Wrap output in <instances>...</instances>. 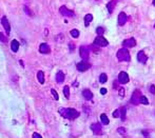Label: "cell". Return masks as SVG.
Masks as SVG:
<instances>
[{
    "label": "cell",
    "instance_id": "6da1fadb",
    "mask_svg": "<svg viewBox=\"0 0 155 138\" xmlns=\"http://www.w3.org/2000/svg\"><path fill=\"white\" fill-rule=\"evenodd\" d=\"M58 112L62 117H65V118H67L69 120H74L79 116V112L76 111L75 109H72V108H68V109L60 108L58 110Z\"/></svg>",
    "mask_w": 155,
    "mask_h": 138
},
{
    "label": "cell",
    "instance_id": "7a4b0ae2",
    "mask_svg": "<svg viewBox=\"0 0 155 138\" xmlns=\"http://www.w3.org/2000/svg\"><path fill=\"white\" fill-rule=\"evenodd\" d=\"M116 57H117L118 61H125V62H129V61L131 60L130 53H129L128 49H126V47H122V49H120V50L117 51Z\"/></svg>",
    "mask_w": 155,
    "mask_h": 138
},
{
    "label": "cell",
    "instance_id": "3957f363",
    "mask_svg": "<svg viewBox=\"0 0 155 138\" xmlns=\"http://www.w3.org/2000/svg\"><path fill=\"white\" fill-rule=\"evenodd\" d=\"M140 97H142V93H140L139 90H135L132 94V97H131V102L133 103L134 106H137L140 103Z\"/></svg>",
    "mask_w": 155,
    "mask_h": 138
},
{
    "label": "cell",
    "instance_id": "277c9868",
    "mask_svg": "<svg viewBox=\"0 0 155 138\" xmlns=\"http://www.w3.org/2000/svg\"><path fill=\"white\" fill-rule=\"evenodd\" d=\"M94 44H96L97 46H99V47H103V46H107L108 44H109V42H108V40L105 39L104 37H102V36H97L96 38H95V40H94Z\"/></svg>",
    "mask_w": 155,
    "mask_h": 138
},
{
    "label": "cell",
    "instance_id": "5b68a950",
    "mask_svg": "<svg viewBox=\"0 0 155 138\" xmlns=\"http://www.w3.org/2000/svg\"><path fill=\"white\" fill-rule=\"evenodd\" d=\"M76 67L79 72H86L91 67V64L88 62V61H80V62H78L76 64Z\"/></svg>",
    "mask_w": 155,
    "mask_h": 138
},
{
    "label": "cell",
    "instance_id": "8992f818",
    "mask_svg": "<svg viewBox=\"0 0 155 138\" xmlns=\"http://www.w3.org/2000/svg\"><path fill=\"white\" fill-rule=\"evenodd\" d=\"M79 53H80V57L82 58L83 61H88L89 60V49L87 46L81 45L79 47Z\"/></svg>",
    "mask_w": 155,
    "mask_h": 138
},
{
    "label": "cell",
    "instance_id": "52a82bcc",
    "mask_svg": "<svg viewBox=\"0 0 155 138\" xmlns=\"http://www.w3.org/2000/svg\"><path fill=\"white\" fill-rule=\"evenodd\" d=\"M130 80L129 78V75L127 74L126 72H120L118 75V81H119V83H121V84H126V83H128Z\"/></svg>",
    "mask_w": 155,
    "mask_h": 138
},
{
    "label": "cell",
    "instance_id": "ba28073f",
    "mask_svg": "<svg viewBox=\"0 0 155 138\" xmlns=\"http://www.w3.org/2000/svg\"><path fill=\"white\" fill-rule=\"evenodd\" d=\"M59 12H60V14H61V15H63V16H67V17H73V16L75 15L73 11L69 10V9L67 8V6H65V5L60 6V9H59Z\"/></svg>",
    "mask_w": 155,
    "mask_h": 138
},
{
    "label": "cell",
    "instance_id": "9c48e42d",
    "mask_svg": "<svg viewBox=\"0 0 155 138\" xmlns=\"http://www.w3.org/2000/svg\"><path fill=\"white\" fill-rule=\"evenodd\" d=\"M122 45L126 49H130V47H134L136 45V40L134 38H129L122 41Z\"/></svg>",
    "mask_w": 155,
    "mask_h": 138
},
{
    "label": "cell",
    "instance_id": "30bf717a",
    "mask_svg": "<svg viewBox=\"0 0 155 138\" xmlns=\"http://www.w3.org/2000/svg\"><path fill=\"white\" fill-rule=\"evenodd\" d=\"M91 130H92V132L96 135L102 134V128H101L100 123H93V125H91Z\"/></svg>",
    "mask_w": 155,
    "mask_h": 138
},
{
    "label": "cell",
    "instance_id": "8fae6325",
    "mask_svg": "<svg viewBox=\"0 0 155 138\" xmlns=\"http://www.w3.org/2000/svg\"><path fill=\"white\" fill-rule=\"evenodd\" d=\"M127 20H128V16H127L123 12L119 13V15H118V20H117V21H118V25H120V26L125 25V23L127 22Z\"/></svg>",
    "mask_w": 155,
    "mask_h": 138
},
{
    "label": "cell",
    "instance_id": "7c38bea8",
    "mask_svg": "<svg viewBox=\"0 0 155 138\" xmlns=\"http://www.w3.org/2000/svg\"><path fill=\"white\" fill-rule=\"evenodd\" d=\"M137 60L139 61L140 63H146L147 62V60H148V57H147V55L144 51H139L137 53Z\"/></svg>",
    "mask_w": 155,
    "mask_h": 138
},
{
    "label": "cell",
    "instance_id": "4fadbf2b",
    "mask_svg": "<svg viewBox=\"0 0 155 138\" xmlns=\"http://www.w3.org/2000/svg\"><path fill=\"white\" fill-rule=\"evenodd\" d=\"M39 52L41 54H49L51 52V47L48 43H41L39 46Z\"/></svg>",
    "mask_w": 155,
    "mask_h": 138
},
{
    "label": "cell",
    "instance_id": "5bb4252c",
    "mask_svg": "<svg viewBox=\"0 0 155 138\" xmlns=\"http://www.w3.org/2000/svg\"><path fill=\"white\" fill-rule=\"evenodd\" d=\"M1 24L3 25L4 30H5V32L8 33V34H10V32H11V25H10V23H9V20L6 19V17H5V16H3V17H2V19H1Z\"/></svg>",
    "mask_w": 155,
    "mask_h": 138
},
{
    "label": "cell",
    "instance_id": "9a60e30c",
    "mask_svg": "<svg viewBox=\"0 0 155 138\" xmlns=\"http://www.w3.org/2000/svg\"><path fill=\"white\" fill-rule=\"evenodd\" d=\"M82 96H83V98L86 99V100H92L93 99V94H92V92H91L89 89L83 90V91H82Z\"/></svg>",
    "mask_w": 155,
    "mask_h": 138
},
{
    "label": "cell",
    "instance_id": "2e32d148",
    "mask_svg": "<svg viewBox=\"0 0 155 138\" xmlns=\"http://www.w3.org/2000/svg\"><path fill=\"white\" fill-rule=\"evenodd\" d=\"M117 1L118 0H111L110 2H108V4H107V9H108V12L111 14V13H113V11H114V9H115V6H116V4H117Z\"/></svg>",
    "mask_w": 155,
    "mask_h": 138
},
{
    "label": "cell",
    "instance_id": "e0dca14e",
    "mask_svg": "<svg viewBox=\"0 0 155 138\" xmlns=\"http://www.w3.org/2000/svg\"><path fill=\"white\" fill-rule=\"evenodd\" d=\"M63 81H65V74H63V72L61 71L57 72V74H56V82L57 83H62Z\"/></svg>",
    "mask_w": 155,
    "mask_h": 138
},
{
    "label": "cell",
    "instance_id": "ac0fdd59",
    "mask_svg": "<svg viewBox=\"0 0 155 138\" xmlns=\"http://www.w3.org/2000/svg\"><path fill=\"white\" fill-rule=\"evenodd\" d=\"M11 49L13 52H17L19 50V42L17 40H13L11 42Z\"/></svg>",
    "mask_w": 155,
    "mask_h": 138
},
{
    "label": "cell",
    "instance_id": "d6986e66",
    "mask_svg": "<svg viewBox=\"0 0 155 138\" xmlns=\"http://www.w3.org/2000/svg\"><path fill=\"white\" fill-rule=\"evenodd\" d=\"M93 20V15L92 14H87L86 16H84V25L86 26H89L90 22Z\"/></svg>",
    "mask_w": 155,
    "mask_h": 138
},
{
    "label": "cell",
    "instance_id": "ffe728a7",
    "mask_svg": "<svg viewBox=\"0 0 155 138\" xmlns=\"http://www.w3.org/2000/svg\"><path fill=\"white\" fill-rule=\"evenodd\" d=\"M37 78H38V81L40 82L41 84L44 83V73L42 72V71H40V72L37 73Z\"/></svg>",
    "mask_w": 155,
    "mask_h": 138
},
{
    "label": "cell",
    "instance_id": "44dd1931",
    "mask_svg": "<svg viewBox=\"0 0 155 138\" xmlns=\"http://www.w3.org/2000/svg\"><path fill=\"white\" fill-rule=\"evenodd\" d=\"M100 120H101V123H102V125H104V126L109 125V122H110V120H109V118H108V116L105 115V114H101V115H100Z\"/></svg>",
    "mask_w": 155,
    "mask_h": 138
},
{
    "label": "cell",
    "instance_id": "7402d4cb",
    "mask_svg": "<svg viewBox=\"0 0 155 138\" xmlns=\"http://www.w3.org/2000/svg\"><path fill=\"white\" fill-rule=\"evenodd\" d=\"M107 80H108V76H107V74L102 73V74L99 75V81H100V83H105V82H107Z\"/></svg>",
    "mask_w": 155,
    "mask_h": 138
},
{
    "label": "cell",
    "instance_id": "603a6c76",
    "mask_svg": "<svg viewBox=\"0 0 155 138\" xmlns=\"http://www.w3.org/2000/svg\"><path fill=\"white\" fill-rule=\"evenodd\" d=\"M126 113H127V108L126 107H122L120 109V118L122 121L126 120Z\"/></svg>",
    "mask_w": 155,
    "mask_h": 138
},
{
    "label": "cell",
    "instance_id": "cb8c5ba5",
    "mask_svg": "<svg viewBox=\"0 0 155 138\" xmlns=\"http://www.w3.org/2000/svg\"><path fill=\"white\" fill-rule=\"evenodd\" d=\"M63 95H65L66 98H70V88L68 85H66L65 88H63Z\"/></svg>",
    "mask_w": 155,
    "mask_h": 138
},
{
    "label": "cell",
    "instance_id": "d4e9b609",
    "mask_svg": "<svg viewBox=\"0 0 155 138\" xmlns=\"http://www.w3.org/2000/svg\"><path fill=\"white\" fill-rule=\"evenodd\" d=\"M96 33H97L98 36H102L103 33H104V29H103L102 26H98L97 29H96Z\"/></svg>",
    "mask_w": 155,
    "mask_h": 138
},
{
    "label": "cell",
    "instance_id": "484cf974",
    "mask_svg": "<svg viewBox=\"0 0 155 138\" xmlns=\"http://www.w3.org/2000/svg\"><path fill=\"white\" fill-rule=\"evenodd\" d=\"M70 33H71L72 37H74V38H78L79 37V31L78 30H72Z\"/></svg>",
    "mask_w": 155,
    "mask_h": 138
},
{
    "label": "cell",
    "instance_id": "4316f807",
    "mask_svg": "<svg viewBox=\"0 0 155 138\" xmlns=\"http://www.w3.org/2000/svg\"><path fill=\"white\" fill-rule=\"evenodd\" d=\"M140 103H143V105H145V106H148L149 105V100L147 99V97H145V96L142 95V97H140Z\"/></svg>",
    "mask_w": 155,
    "mask_h": 138
},
{
    "label": "cell",
    "instance_id": "83f0119b",
    "mask_svg": "<svg viewBox=\"0 0 155 138\" xmlns=\"http://www.w3.org/2000/svg\"><path fill=\"white\" fill-rule=\"evenodd\" d=\"M51 93H52V95H53V97H54V99H55V100H58V99H59L58 93L56 92V91H55L54 89H52V90H51Z\"/></svg>",
    "mask_w": 155,
    "mask_h": 138
},
{
    "label": "cell",
    "instance_id": "f1b7e54d",
    "mask_svg": "<svg viewBox=\"0 0 155 138\" xmlns=\"http://www.w3.org/2000/svg\"><path fill=\"white\" fill-rule=\"evenodd\" d=\"M113 117L114 118H119L120 117V110H115L113 112Z\"/></svg>",
    "mask_w": 155,
    "mask_h": 138
},
{
    "label": "cell",
    "instance_id": "f546056e",
    "mask_svg": "<svg viewBox=\"0 0 155 138\" xmlns=\"http://www.w3.org/2000/svg\"><path fill=\"white\" fill-rule=\"evenodd\" d=\"M90 49L92 50L93 52H99V46H97V45H96V44H94V43L90 46Z\"/></svg>",
    "mask_w": 155,
    "mask_h": 138
},
{
    "label": "cell",
    "instance_id": "4dcf8cb0",
    "mask_svg": "<svg viewBox=\"0 0 155 138\" xmlns=\"http://www.w3.org/2000/svg\"><path fill=\"white\" fill-rule=\"evenodd\" d=\"M0 40H1L2 42H6V41H8V37H6L3 33H0Z\"/></svg>",
    "mask_w": 155,
    "mask_h": 138
},
{
    "label": "cell",
    "instance_id": "1f68e13d",
    "mask_svg": "<svg viewBox=\"0 0 155 138\" xmlns=\"http://www.w3.org/2000/svg\"><path fill=\"white\" fill-rule=\"evenodd\" d=\"M117 132L119 133V134H121V135H123V134H126V132H127V130L125 129V128H118L117 129Z\"/></svg>",
    "mask_w": 155,
    "mask_h": 138
},
{
    "label": "cell",
    "instance_id": "d6a6232c",
    "mask_svg": "<svg viewBox=\"0 0 155 138\" xmlns=\"http://www.w3.org/2000/svg\"><path fill=\"white\" fill-rule=\"evenodd\" d=\"M56 41H59V42H62V41H63V35H62V34H59V35H57Z\"/></svg>",
    "mask_w": 155,
    "mask_h": 138
},
{
    "label": "cell",
    "instance_id": "836d02e7",
    "mask_svg": "<svg viewBox=\"0 0 155 138\" xmlns=\"http://www.w3.org/2000/svg\"><path fill=\"white\" fill-rule=\"evenodd\" d=\"M118 93H119V96H120V97H123V96H125V89L123 88L119 89L118 90Z\"/></svg>",
    "mask_w": 155,
    "mask_h": 138
},
{
    "label": "cell",
    "instance_id": "e575fe53",
    "mask_svg": "<svg viewBox=\"0 0 155 138\" xmlns=\"http://www.w3.org/2000/svg\"><path fill=\"white\" fill-rule=\"evenodd\" d=\"M149 91H150L152 94H155V85H154V84H151V85H150Z\"/></svg>",
    "mask_w": 155,
    "mask_h": 138
},
{
    "label": "cell",
    "instance_id": "d590c367",
    "mask_svg": "<svg viewBox=\"0 0 155 138\" xmlns=\"http://www.w3.org/2000/svg\"><path fill=\"white\" fill-rule=\"evenodd\" d=\"M32 138H42V136L40 134H38V133H34L32 135Z\"/></svg>",
    "mask_w": 155,
    "mask_h": 138
},
{
    "label": "cell",
    "instance_id": "8d00e7d4",
    "mask_svg": "<svg viewBox=\"0 0 155 138\" xmlns=\"http://www.w3.org/2000/svg\"><path fill=\"white\" fill-rule=\"evenodd\" d=\"M107 92H108V91H107V89H104V88H102V89L100 90V93H101L102 95H104V94H107Z\"/></svg>",
    "mask_w": 155,
    "mask_h": 138
},
{
    "label": "cell",
    "instance_id": "74e56055",
    "mask_svg": "<svg viewBox=\"0 0 155 138\" xmlns=\"http://www.w3.org/2000/svg\"><path fill=\"white\" fill-rule=\"evenodd\" d=\"M24 12H26L27 14H29V15H32V14L30 13V10H29V9H27V8H26V6H24Z\"/></svg>",
    "mask_w": 155,
    "mask_h": 138
},
{
    "label": "cell",
    "instance_id": "f35d334b",
    "mask_svg": "<svg viewBox=\"0 0 155 138\" xmlns=\"http://www.w3.org/2000/svg\"><path fill=\"white\" fill-rule=\"evenodd\" d=\"M70 47H71V50L74 49V43L73 42H70Z\"/></svg>",
    "mask_w": 155,
    "mask_h": 138
},
{
    "label": "cell",
    "instance_id": "ab89813d",
    "mask_svg": "<svg viewBox=\"0 0 155 138\" xmlns=\"http://www.w3.org/2000/svg\"><path fill=\"white\" fill-rule=\"evenodd\" d=\"M153 5L155 6V0H153Z\"/></svg>",
    "mask_w": 155,
    "mask_h": 138
},
{
    "label": "cell",
    "instance_id": "60d3db41",
    "mask_svg": "<svg viewBox=\"0 0 155 138\" xmlns=\"http://www.w3.org/2000/svg\"><path fill=\"white\" fill-rule=\"evenodd\" d=\"M154 29H155V24H154Z\"/></svg>",
    "mask_w": 155,
    "mask_h": 138
}]
</instances>
